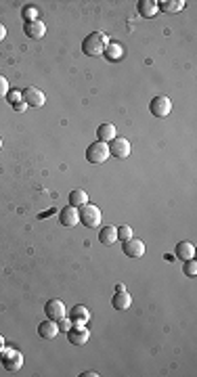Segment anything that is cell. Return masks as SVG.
<instances>
[{
  "instance_id": "cell-1",
  "label": "cell",
  "mask_w": 197,
  "mask_h": 377,
  "mask_svg": "<svg viewBox=\"0 0 197 377\" xmlns=\"http://www.w3.org/2000/svg\"><path fill=\"white\" fill-rule=\"evenodd\" d=\"M107 36L103 34V32H93V34H89L84 38V42H82V53L84 55H89V57H101L103 55V51H105V47H107Z\"/></svg>"
},
{
  "instance_id": "cell-2",
  "label": "cell",
  "mask_w": 197,
  "mask_h": 377,
  "mask_svg": "<svg viewBox=\"0 0 197 377\" xmlns=\"http://www.w3.org/2000/svg\"><path fill=\"white\" fill-rule=\"evenodd\" d=\"M78 216H80V223L89 229H97L103 220V214H101V208L95 206V204H84L78 208Z\"/></svg>"
},
{
  "instance_id": "cell-3",
  "label": "cell",
  "mask_w": 197,
  "mask_h": 377,
  "mask_svg": "<svg viewBox=\"0 0 197 377\" xmlns=\"http://www.w3.org/2000/svg\"><path fill=\"white\" fill-rule=\"evenodd\" d=\"M0 363H3V367L9 373H17L24 367V354L17 348H3V352H0Z\"/></svg>"
},
{
  "instance_id": "cell-4",
  "label": "cell",
  "mask_w": 197,
  "mask_h": 377,
  "mask_svg": "<svg viewBox=\"0 0 197 377\" xmlns=\"http://www.w3.org/2000/svg\"><path fill=\"white\" fill-rule=\"evenodd\" d=\"M107 158H112V155H109V145L103 141H95L86 149V160L91 164H103Z\"/></svg>"
},
{
  "instance_id": "cell-5",
  "label": "cell",
  "mask_w": 197,
  "mask_h": 377,
  "mask_svg": "<svg viewBox=\"0 0 197 377\" xmlns=\"http://www.w3.org/2000/svg\"><path fill=\"white\" fill-rule=\"evenodd\" d=\"M149 112L156 118H168V114L172 112V101L168 97H153L149 103Z\"/></svg>"
},
{
  "instance_id": "cell-6",
  "label": "cell",
  "mask_w": 197,
  "mask_h": 377,
  "mask_svg": "<svg viewBox=\"0 0 197 377\" xmlns=\"http://www.w3.org/2000/svg\"><path fill=\"white\" fill-rule=\"evenodd\" d=\"M109 145V155H114V158H118V160H126L128 155H130V141L128 139H124V137H116L112 143H107Z\"/></svg>"
},
{
  "instance_id": "cell-7",
  "label": "cell",
  "mask_w": 197,
  "mask_h": 377,
  "mask_svg": "<svg viewBox=\"0 0 197 377\" xmlns=\"http://www.w3.org/2000/svg\"><path fill=\"white\" fill-rule=\"evenodd\" d=\"M45 313H47V319L51 321H61L63 317H68V310H65V304L61 300H49L47 306H45Z\"/></svg>"
},
{
  "instance_id": "cell-8",
  "label": "cell",
  "mask_w": 197,
  "mask_h": 377,
  "mask_svg": "<svg viewBox=\"0 0 197 377\" xmlns=\"http://www.w3.org/2000/svg\"><path fill=\"white\" fill-rule=\"evenodd\" d=\"M91 338V331L86 329V325H72V329L68 331V340L74 346H84Z\"/></svg>"
},
{
  "instance_id": "cell-9",
  "label": "cell",
  "mask_w": 197,
  "mask_h": 377,
  "mask_svg": "<svg viewBox=\"0 0 197 377\" xmlns=\"http://www.w3.org/2000/svg\"><path fill=\"white\" fill-rule=\"evenodd\" d=\"M122 252H124V256H128V258H141V256H145V243H143L141 239L130 237L128 241H124Z\"/></svg>"
},
{
  "instance_id": "cell-10",
  "label": "cell",
  "mask_w": 197,
  "mask_h": 377,
  "mask_svg": "<svg viewBox=\"0 0 197 377\" xmlns=\"http://www.w3.org/2000/svg\"><path fill=\"white\" fill-rule=\"evenodd\" d=\"M24 32H26L28 38L40 40V38H45V34H47V26H45V21H40V19L26 21V24H24Z\"/></svg>"
},
{
  "instance_id": "cell-11",
  "label": "cell",
  "mask_w": 197,
  "mask_h": 377,
  "mask_svg": "<svg viewBox=\"0 0 197 377\" xmlns=\"http://www.w3.org/2000/svg\"><path fill=\"white\" fill-rule=\"evenodd\" d=\"M24 101L28 103V107H42L47 103V95L36 86H30L24 91Z\"/></svg>"
},
{
  "instance_id": "cell-12",
  "label": "cell",
  "mask_w": 197,
  "mask_h": 377,
  "mask_svg": "<svg viewBox=\"0 0 197 377\" xmlns=\"http://www.w3.org/2000/svg\"><path fill=\"white\" fill-rule=\"evenodd\" d=\"M59 223H61L63 227H76V225H80L78 208H74V206H65V208L59 212Z\"/></svg>"
},
{
  "instance_id": "cell-13",
  "label": "cell",
  "mask_w": 197,
  "mask_h": 377,
  "mask_svg": "<svg viewBox=\"0 0 197 377\" xmlns=\"http://www.w3.org/2000/svg\"><path fill=\"white\" fill-rule=\"evenodd\" d=\"M70 321H72V325H86V323L91 321V313H89V308H86L84 304L74 306V308L70 310Z\"/></svg>"
},
{
  "instance_id": "cell-14",
  "label": "cell",
  "mask_w": 197,
  "mask_h": 377,
  "mask_svg": "<svg viewBox=\"0 0 197 377\" xmlns=\"http://www.w3.org/2000/svg\"><path fill=\"white\" fill-rule=\"evenodd\" d=\"M38 336H40L42 340H55V338L59 336L57 323L51 321V319H47L45 323H40V325H38Z\"/></svg>"
},
{
  "instance_id": "cell-15",
  "label": "cell",
  "mask_w": 197,
  "mask_h": 377,
  "mask_svg": "<svg viewBox=\"0 0 197 377\" xmlns=\"http://www.w3.org/2000/svg\"><path fill=\"white\" fill-rule=\"evenodd\" d=\"M137 9H139L141 17H145V19H153V17L160 13L158 0H139V3H137Z\"/></svg>"
},
{
  "instance_id": "cell-16",
  "label": "cell",
  "mask_w": 197,
  "mask_h": 377,
  "mask_svg": "<svg viewBox=\"0 0 197 377\" xmlns=\"http://www.w3.org/2000/svg\"><path fill=\"white\" fill-rule=\"evenodd\" d=\"M97 137H99V141H103V143H112V141L118 137V130H116V126H114L112 122H105V124H101V126L97 128Z\"/></svg>"
},
{
  "instance_id": "cell-17",
  "label": "cell",
  "mask_w": 197,
  "mask_h": 377,
  "mask_svg": "<svg viewBox=\"0 0 197 377\" xmlns=\"http://www.w3.org/2000/svg\"><path fill=\"white\" fill-rule=\"evenodd\" d=\"M103 57H105L107 61H112V63L120 61V59L124 57L122 44H118V42H107V47H105V51H103Z\"/></svg>"
},
{
  "instance_id": "cell-18",
  "label": "cell",
  "mask_w": 197,
  "mask_h": 377,
  "mask_svg": "<svg viewBox=\"0 0 197 377\" xmlns=\"http://www.w3.org/2000/svg\"><path fill=\"white\" fill-rule=\"evenodd\" d=\"M174 256H177L179 260H191L193 256H195V246L193 243H189V241H181V243H177V250H174Z\"/></svg>"
},
{
  "instance_id": "cell-19",
  "label": "cell",
  "mask_w": 197,
  "mask_h": 377,
  "mask_svg": "<svg viewBox=\"0 0 197 377\" xmlns=\"http://www.w3.org/2000/svg\"><path fill=\"white\" fill-rule=\"evenodd\" d=\"M130 304H133V298H130V294L124 290V292H116V296L112 298V306L116 310H128Z\"/></svg>"
},
{
  "instance_id": "cell-20",
  "label": "cell",
  "mask_w": 197,
  "mask_h": 377,
  "mask_svg": "<svg viewBox=\"0 0 197 377\" xmlns=\"http://www.w3.org/2000/svg\"><path fill=\"white\" fill-rule=\"evenodd\" d=\"M99 241L103 243V246H114V243H118V229L116 227H103L99 231Z\"/></svg>"
},
{
  "instance_id": "cell-21",
  "label": "cell",
  "mask_w": 197,
  "mask_h": 377,
  "mask_svg": "<svg viewBox=\"0 0 197 377\" xmlns=\"http://www.w3.org/2000/svg\"><path fill=\"white\" fill-rule=\"evenodd\" d=\"M158 9L164 13H181L185 9V0H162L158 3Z\"/></svg>"
},
{
  "instance_id": "cell-22",
  "label": "cell",
  "mask_w": 197,
  "mask_h": 377,
  "mask_svg": "<svg viewBox=\"0 0 197 377\" xmlns=\"http://www.w3.org/2000/svg\"><path fill=\"white\" fill-rule=\"evenodd\" d=\"M84 204H89V195L84 193V189H74V191L70 193V206L80 208V206H84Z\"/></svg>"
},
{
  "instance_id": "cell-23",
  "label": "cell",
  "mask_w": 197,
  "mask_h": 377,
  "mask_svg": "<svg viewBox=\"0 0 197 377\" xmlns=\"http://www.w3.org/2000/svg\"><path fill=\"white\" fill-rule=\"evenodd\" d=\"M183 273H185L187 277H191V279L197 277V262H195V258L183 262Z\"/></svg>"
},
{
  "instance_id": "cell-24",
  "label": "cell",
  "mask_w": 197,
  "mask_h": 377,
  "mask_svg": "<svg viewBox=\"0 0 197 377\" xmlns=\"http://www.w3.org/2000/svg\"><path fill=\"white\" fill-rule=\"evenodd\" d=\"M130 237H133V229H130L128 225H122V227H118V241H128Z\"/></svg>"
},
{
  "instance_id": "cell-25",
  "label": "cell",
  "mask_w": 197,
  "mask_h": 377,
  "mask_svg": "<svg viewBox=\"0 0 197 377\" xmlns=\"http://www.w3.org/2000/svg\"><path fill=\"white\" fill-rule=\"evenodd\" d=\"M57 327H59V334H61V331H63V334H68V331L72 329V321L68 317H63L61 321H57Z\"/></svg>"
},
{
  "instance_id": "cell-26",
  "label": "cell",
  "mask_w": 197,
  "mask_h": 377,
  "mask_svg": "<svg viewBox=\"0 0 197 377\" xmlns=\"http://www.w3.org/2000/svg\"><path fill=\"white\" fill-rule=\"evenodd\" d=\"M24 19H26V21H34V19H38V9H34V7H26V9H24Z\"/></svg>"
},
{
  "instance_id": "cell-27",
  "label": "cell",
  "mask_w": 197,
  "mask_h": 377,
  "mask_svg": "<svg viewBox=\"0 0 197 377\" xmlns=\"http://www.w3.org/2000/svg\"><path fill=\"white\" fill-rule=\"evenodd\" d=\"M9 101H11V105H15V103H21L24 101V93H19V91H9Z\"/></svg>"
},
{
  "instance_id": "cell-28",
  "label": "cell",
  "mask_w": 197,
  "mask_h": 377,
  "mask_svg": "<svg viewBox=\"0 0 197 377\" xmlns=\"http://www.w3.org/2000/svg\"><path fill=\"white\" fill-rule=\"evenodd\" d=\"M9 91H11V88H9V80L5 76H0V97H7Z\"/></svg>"
},
{
  "instance_id": "cell-29",
  "label": "cell",
  "mask_w": 197,
  "mask_h": 377,
  "mask_svg": "<svg viewBox=\"0 0 197 377\" xmlns=\"http://www.w3.org/2000/svg\"><path fill=\"white\" fill-rule=\"evenodd\" d=\"M13 109H15V112H19V114H24L26 109H28V103H26V101H21V103H15V105H13Z\"/></svg>"
},
{
  "instance_id": "cell-30",
  "label": "cell",
  "mask_w": 197,
  "mask_h": 377,
  "mask_svg": "<svg viewBox=\"0 0 197 377\" xmlns=\"http://www.w3.org/2000/svg\"><path fill=\"white\" fill-rule=\"evenodd\" d=\"M5 38H7V28H5L3 24H0V42H3Z\"/></svg>"
},
{
  "instance_id": "cell-31",
  "label": "cell",
  "mask_w": 197,
  "mask_h": 377,
  "mask_svg": "<svg viewBox=\"0 0 197 377\" xmlns=\"http://www.w3.org/2000/svg\"><path fill=\"white\" fill-rule=\"evenodd\" d=\"M97 375H99V373H95V371H89V373H84L82 377H97Z\"/></svg>"
},
{
  "instance_id": "cell-32",
  "label": "cell",
  "mask_w": 197,
  "mask_h": 377,
  "mask_svg": "<svg viewBox=\"0 0 197 377\" xmlns=\"http://www.w3.org/2000/svg\"><path fill=\"white\" fill-rule=\"evenodd\" d=\"M124 290H126V287H124L122 283H118V285H116V292H124Z\"/></svg>"
},
{
  "instance_id": "cell-33",
  "label": "cell",
  "mask_w": 197,
  "mask_h": 377,
  "mask_svg": "<svg viewBox=\"0 0 197 377\" xmlns=\"http://www.w3.org/2000/svg\"><path fill=\"white\" fill-rule=\"evenodd\" d=\"M3 348H5V338L0 336V352H3Z\"/></svg>"
},
{
  "instance_id": "cell-34",
  "label": "cell",
  "mask_w": 197,
  "mask_h": 377,
  "mask_svg": "<svg viewBox=\"0 0 197 377\" xmlns=\"http://www.w3.org/2000/svg\"><path fill=\"white\" fill-rule=\"evenodd\" d=\"M0 149H3V139H0Z\"/></svg>"
}]
</instances>
